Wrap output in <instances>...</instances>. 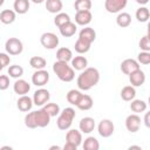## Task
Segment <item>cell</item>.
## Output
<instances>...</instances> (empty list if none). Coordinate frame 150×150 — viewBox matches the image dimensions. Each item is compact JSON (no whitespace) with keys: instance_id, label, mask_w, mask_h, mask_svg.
<instances>
[{"instance_id":"1","label":"cell","mask_w":150,"mask_h":150,"mask_svg":"<svg viewBox=\"0 0 150 150\" xmlns=\"http://www.w3.org/2000/svg\"><path fill=\"white\" fill-rule=\"evenodd\" d=\"M100 81V71L94 68H86L77 77V87L81 90H89Z\"/></svg>"},{"instance_id":"2","label":"cell","mask_w":150,"mask_h":150,"mask_svg":"<svg viewBox=\"0 0 150 150\" xmlns=\"http://www.w3.org/2000/svg\"><path fill=\"white\" fill-rule=\"evenodd\" d=\"M53 71L63 82H70L75 77L74 68L70 67V66H68V63L64 62V61H59L57 60L56 62H54V64H53Z\"/></svg>"},{"instance_id":"3","label":"cell","mask_w":150,"mask_h":150,"mask_svg":"<svg viewBox=\"0 0 150 150\" xmlns=\"http://www.w3.org/2000/svg\"><path fill=\"white\" fill-rule=\"evenodd\" d=\"M74 117H75V110L70 107L64 108L57 117V121H56L57 128L60 130H68L73 123Z\"/></svg>"},{"instance_id":"4","label":"cell","mask_w":150,"mask_h":150,"mask_svg":"<svg viewBox=\"0 0 150 150\" xmlns=\"http://www.w3.org/2000/svg\"><path fill=\"white\" fill-rule=\"evenodd\" d=\"M5 49L9 55H19L22 53L23 45L16 38H9L5 43Z\"/></svg>"},{"instance_id":"5","label":"cell","mask_w":150,"mask_h":150,"mask_svg":"<svg viewBox=\"0 0 150 150\" xmlns=\"http://www.w3.org/2000/svg\"><path fill=\"white\" fill-rule=\"evenodd\" d=\"M40 42L46 49H54L59 46V38L56 34H54L52 32H47L41 35Z\"/></svg>"},{"instance_id":"6","label":"cell","mask_w":150,"mask_h":150,"mask_svg":"<svg viewBox=\"0 0 150 150\" xmlns=\"http://www.w3.org/2000/svg\"><path fill=\"white\" fill-rule=\"evenodd\" d=\"M97 130H98L100 136H102V137L107 138V137H110V136L114 134L115 125H114V123H112L110 120L104 118V120H102V121L98 123Z\"/></svg>"},{"instance_id":"7","label":"cell","mask_w":150,"mask_h":150,"mask_svg":"<svg viewBox=\"0 0 150 150\" xmlns=\"http://www.w3.org/2000/svg\"><path fill=\"white\" fill-rule=\"evenodd\" d=\"M49 81V73L45 69H39L32 75V82L36 87H42Z\"/></svg>"},{"instance_id":"8","label":"cell","mask_w":150,"mask_h":150,"mask_svg":"<svg viewBox=\"0 0 150 150\" xmlns=\"http://www.w3.org/2000/svg\"><path fill=\"white\" fill-rule=\"evenodd\" d=\"M128 0H105L104 8L109 13H118L127 6Z\"/></svg>"},{"instance_id":"9","label":"cell","mask_w":150,"mask_h":150,"mask_svg":"<svg viewBox=\"0 0 150 150\" xmlns=\"http://www.w3.org/2000/svg\"><path fill=\"white\" fill-rule=\"evenodd\" d=\"M50 98V94L47 89H38L34 95H33V101H34V104L38 105V107H41V105H45L47 104V102L49 101Z\"/></svg>"},{"instance_id":"10","label":"cell","mask_w":150,"mask_h":150,"mask_svg":"<svg viewBox=\"0 0 150 150\" xmlns=\"http://www.w3.org/2000/svg\"><path fill=\"white\" fill-rule=\"evenodd\" d=\"M141 127V117L137 114H131L125 118V128L130 132H137Z\"/></svg>"},{"instance_id":"11","label":"cell","mask_w":150,"mask_h":150,"mask_svg":"<svg viewBox=\"0 0 150 150\" xmlns=\"http://www.w3.org/2000/svg\"><path fill=\"white\" fill-rule=\"evenodd\" d=\"M137 69H139V62L134 59H127L121 63V70L125 75H130Z\"/></svg>"},{"instance_id":"12","label":"cell","mask_w":150,"mask_h":150,"mask_svg":"<svg viewBox=\"0 0 150 150\" xmlns=\"http://www.w3.org/2000/svg\"><path fill=\"white\" fill-rule=\"evenodd\" d=\"M50 115L42 108L40 110H36L35 111V118H36V123H38V127L39 128H45L49 124L50 122Z\"/></svg>"},{"instance_id":"13","label":"cell","mask_w":150,"mask_h":150,"mask_svg":"<svg viewBox=\"0 0 150 150\" xmlns=\"http://www.w3.org/2000/svg\"><path fill=\"white\" fill-rule=\"evenodd\" d=\"M129 81L134 87H141L145 82V74L143 70L137 69L129 75Z\"/></svg>"},{"instance_id":"14","label":"cell","mask_w":150,"mask_h":150,"mask_svg":"<svg viewBox=\"0 0 150 150\" xmlns=\"http://www.w3.org/2000/svg\"><path fill=\"white\" fill-rule=\"evenodd\" d=\"M33 104H34V101H33L29 96H27V95H21V97H19V100H18V102H16L18 109H19L20 111H22V112L29 111V110L32 109Z\"/></svg>"},{"instance_id":"15","label":"cell","mask_w":150,"mask_h":150,"mask_svg":"<svg viewBox=\"0 0 150 150\" xmlns=\"http://www.w3.org/2000/svg\"><path fill=\"white\" fill-rule=\"evenodd\" d=\"M93 19L90 11H79L75 15V22L80 26H87Z\"/></svg>"},{"instance_id":"16","label":"cell","mask_w":150,"mask_h":150,"mask_svg":"<svg viewBox=\"0 0 150 150\" xmlns=\"http://www.w3.org/2000/svg\"><path fill=\"white\" fill-rule=\"evenodd\" d=\"M13 89L14 91L18 94V95H26L28 94V91L30 90V86L27 81L22 80V79H19L14 82L13 84Z\"/></svg>"},{"instance_id":"17","label":"cell","mask_w":150,"mask_h":150,"mask_svg":"<svg viewBox=\"0 0 150 150\" xmlns=\"http://www.w3.org/2000/svg\"><path fill=\"white\" fill-rule=\"evenodd\" d=\"M79 128L83 134H90L94 129H95V121L91 117H83L80 123H79Z\"/></svg>"},{"instance_id":"18","label":"cell","mask_w":150,"mask_h":150,"mask_svg":"<svg viewBox=\"0 0 150 150\" xmlns=\"http://www.w3.org/2000/svg\"><path fill=\"white\" fill-rule=\"evenodd\" d=\"M79 38L84 40V41H88L90 43H93L96 39V32L91 28V27H84L80 30L79 33Z\"/></svg>"},{"instance_id":"19","label":"cell","mask_w":150,"mask_h":150,"mask_svg":"<svg viewBox=\"0 0 150 150\" xmlns=\"http://www.w3.org/2000/svg\"><path fill=\"white\" fill-rule=\"evenodd\" d=\"M66 139H67V142H70V143H73V144L79 146L82 143V135H81V132L79 130L70 129L66 135Z\"/></svg>"},{"instance_id":"20","label":"cell","mask_w":150,"mask_h":150,"mask_svg":"<svg viewBox=\"0 0 150 150\" xmlns=\"http://www.w3.org/2000/svg\"><path fill=\"white\" fill-rule=\"evenodd\" d=\"M59 29H60V33H61L62 36L69 38V36H73L76 33V25L74 22L69 21V22L62 25L61 27H59Z\"/></svg>"},{"instance_id":"21","label":"cell","mask_w":150,"mask_h":150,"mask_svg":"<svg viewBox=\"0 0 150 150\" xmlns=\"http://www.w3.org/2000/svg\"><path fill=\"white\" fill-rule=\"evenodd\" d=\"M16 12L15 11H12V9H4L1 13H0V21L5 25H9V23H13L15 21V18H16Z\"/></svg>"},{"instance_id":"22","label":"cell","mask_w":150,"mask_h":150,"mask_svg":"<svg viewBox=\"0 0 150 150\" xmlns=\"http://www.w3.org/2000/svg\"><path fill=\"white\" fill-rule=\"evenodd\" d=\"M63 5L61 0H46V8L49 13L57 14L61 12Z\"/></svg>"},{"instance_id":"23","label":"cell","mask_w":150,"mask_h":150,"mask_svg":"<svg viewBox=\"0 0 150 150\" xmlns=\"http://www.w3.org/2000/svg\"><path fill=\"white\" fill-rule=\"evenodd\" d=\"M93 104H94L93 98L89 95L82 94V96H81V98H80V101H79V103H77L76 107L80 110H89V109L93 108Z\"/></svg>"},{"instance_id":"24","label":"cell","mask_w":150,"mask_h":150,"mask_svg":"<svg viewBox=\"0 0 150 150\" xmlns=\"http://www.w3.org/2000/svg\"><path fill=\"white\" fill-rule=\"evenodd\" d=\"M56 59L59 61H64V62H68V61H71L73 59V53L69 48H66V47H62V48H59L57 52H56Z\"/></svg>"},{"instance_id":"25","label":"cell","mask_w":150,"mask_h":150,"mask_svg":"<svg viewBox=\"0 0 150 150\" xmlns=\"http://www.w3.org/2000/svg\"><path fill=\"white\" fill-rule=\"evenodd\" d=\"M88 66V60L84 56H75L71 59V67L75 70H84Z\"/></svg>"},{"instance_id":"26","label":"cell","mask_w":150,"mask_h":150,"mask_svg":"<svg viewBox=\"0 0 150 150\" xmlns=\"http://www.w3.org/2000/svg\"><path fill=\"white\" fill-rule=\"evenodd\" d=\"M13 7L18 14H25L29 9V0H15Z\"/></svg>"},{"instance_id":"27","label":"cell","mask_w":150,"mask_h":150,"mask_svg":"<svg viewBox=\"0 0 150 150\" xmlns=\"http://www.w3.org/2000/svg\"><path fill=\"white\" fill-rule=\"evenodd\" d=\"M136 96V90L134 86H125L121 90V97L124 101H132Z\"/></svg>"},{"instance_id":"28","label":"cell","mask_w":150,"mask_h":150,"mask_svg":"<svg viewBox=\"0 0 150 150\" xmlns=\"http://www.w3.org/2000/svg\"><path fill=\"white\" fill-rule=\"evenodd\" d=\"M116 22H117V25H118L120 27L125 28V27L130 26V23H131V16H130L129 13L122 12V13H120V14L117 15V18H116Z\"/></svg>"},{"instance_id":"29","label":"cell","mask_w":150,"mask_h":150,"mask_svg":"<svg viewBox=\"0 0 150 150\" xmlns=\"http://www.w3.org/2000/svg\"><path fill=\"white\" fill-rule=\"evenodd\" d=\"M90 46H91L90 42L84 41V40H82V39L79 38L77 41L75 42L74 48H75V50H76L79 54H84V53H87V52L90 49Z\"/></svg>"},{"instance_id":"30","label":"cell","mask_w":150,"mask_h":150,"mask_svg":"<svg viewBox=\"0 0 150 150\" xmlns=\"http://www.w3.org/2000/svg\"><path fill=\"white\" fill-rule=\"evenodd\" d=\"M82 146H83L84 150H98L100 149V143L95 137L89 136L84 139Z\"/></svg>"},{"instance_id":"31","label":"cell","mask_w":150,"mask_h":150,"mask_svg":"<svg viewBox=\"0 0 150 150\" xmlns=\"http://www.w3.org/2000/svg\"><path fill=\"white\" fill-rule=\"evenodd\" d=\"M29 64H30V67H33L36 70L45 69V67L47 64V61H46V59H43L41 56H33L29 60Z\"/></svg>"},{"instance_id":"32","label":"cell","mask_w":150,"mask_h":150,"mask_svg":"<svg viewBox=\"0 0 150 150\" xmlns=\"http://www.w3.org/2000/svg\"><path fill=\"white\" fill-rule=\"evenodd\" d=\"M81 96H82V93H81L80 90L71 89V90H69L68 94H67V101H68L70 104H73V105H77V103H79Z\"/></svg>"},{"instance_id":"33","label":"cell","mask_w":150,"mask_h":150,"mask_svg":"<svg viewBox=\"0 0 150 150\" xmlns=\"http://www.w3.org/2000/svg\"><path fill=\"white\" fill-rule=\"evenodd\" d=\"M130 109L134 112H143L146 109V103L142 100H132L130 103Z\"/></svg>"},{"instance_id":"34","label":"cell","mask_w":150,"mask_h":150,"mask_svg":"<svg viewBox=\"0 0 150 150\" xmlns=\"http://www.w3.org/2000/svg\"><path fill=\"white\" fill-rule=\"evenodd\" d=\"M136 19L139 21V22H145L150 19V11L149 8L146 7H139L137 11H136Z\"/></svg>"},{"instance_id":"35","label":"cell","mask_w":150,"mask_h":150,"mask_svg":"<svg viewBox=\"0 0 150 150\" xmlns=\"http://www.w3.org/2000/svg\"><path fill=\"white\" fill-rule=\"evenodd\" d=\"M8 75L14 79H19L23 75V68L18 64H13L8 67Z\"/></svg>"},{"instance_id":"36","label":"cell","mask_w":150,"mask_h":150,"mask_svg":"<svg viewBox=\"0 0 150 150\" xmlns=\"http://www.w3.org/2000/svg\"><path fill=\"white\" fill-rule=\"evenodd\" d=\"M25 124L27 128L29 129H35L38 128V123H36V118H35V111L28 112L25 116Z\"/></svg>"},{"instance_id":"37","label":"cell","mask_w":150,"mask_h":150,"mask_svg":"<svg viewBox=\"0 0 150 150\" xmlns=\"http://www.w3.org/2000/svg\"><path fill=\"white\" fill-rule=\"evenodd\" d=\"M74 7L76 12L79 11H89L91 8V0H75Z\"/></svg>"},{"instance_id":"38","label":"cell","mask_w":150,"mask_h":150,"mask_svg":"<svg viewBox=\"0 0 150 150\" xmlns=\"http://www.w3.org/2000/svg\"><path fill=\"white\" fill-rule=\"evenodd\" d=\"M69 21H70L69 15H68L67 13H62V12L57 13L56 16L54 18V23H55L57 27H61L62 25H64V23H67V22H69Z\"/></svg>"},{"instance_id":"39","label":"cell","mask_w":150,"mask_h":150,"mask_svg":"<svg viewBox=\"0 0 150 150\" xmlns=\"http://www.w3.org/2000/svg\"><path fill=\"white\" fill-rule=\"evenodd\" d=\"M43 109L52 116V117H55L56 115H60V107L59 104L56 103H47L43 105Z\"/></svg>"},{"instance_id":"40","label":"cell","mask_w":150,"mask_h":150,"mask_svg":"<svg viewBox=\"0 0 150 150\" xmlns=\"http://www.w3.org/2000/svg\"><path fill=\"white\" fill-rule=\"evenodd\" d=\"M139 48L144 52H150V35H144L141 40H139V43H138Z\"/></svg>"},{"instance_id":"41","label":"cell","mask_w":150,"mask_h":150,"mask_svg":"<svg viewBox=\"0 0 150 150\" xmlns=\"http://www.w3.org/2000/svg\"><path fill=\"white\" fill-rule=\"evenodd\" d=\"M137 61L142 64H150V52H144L142 50L137 55Z\"/></svg>"},{"instance_id":"42","label":"cell","mask_w":150,"mask_h":150,"mask_svg":"<svg viewBox=\"0 0 150 150\" xmlns=\"http://www.w3.org/2000/svg\"><path fill=\"white\" fill-rule=\"evenodd\" d=\"M11 62V57L6 53H0V69L6 68Z\"/></svg>"},{"instance_id":"43","label":"cell","mask_w":150,"mask_h":150,"mask_svg":"<svg viewBox=\"0 0 150 150\" xmlns=\"http://www.w3.org/2000/svg\"><path fill=\"white\" fill-rule=\"evenodd\" d=\"M9 87V77L7 75H1L0 76V89L6 90Z\"/></svg>"},{"instance_id":"44","label":"cell","mask_w":150,"mask_h":150,"mask_svg":"<svg viewBox=\"0 0 150 150\" xmlns=\"http://www.w3.org/2000/svg\"><path fill=\"white\" fill-rule=\"evenodd\" d=\"M63 149L64 150H76L77 149V145L70 143V142H66V144L63 145Z\"/></svg>"},{"instance_id":"45","label":"cell","mask_w":150,"mask_h":150,"mask_svg":"<svg viewBox=\"0 0 150 150\" xmlns=\"http://www.w3.org/2000/svg\"><path fill=\"white\" fill-rule=\"evenodd\" d=\"M143 121H144V124H145V127L150 129V110H149L148 112H145Z\"/></svg>"},{"instance_id":"46","label":"cell","mask_w":150,"mask_h":150,"mask_svg":"<svg viewBox=\"0 0 150 150\" xmlns=\"http://www.w3.org/2000/svg\"><path fill=\"white\" fill-rule=\"evenodd\" d=\"M137 4H139V5H145V4H148L149 2V0H135Z\"/></svg>"},{"instance_id":"47","label":"cell","mask_w":150,"mask_h":150,"mask_svg":"<svg viewBox=\"0 0 150 150\" xmlns=\"http://www.w3.org/2000/svg\"><path fill=\"white\" fill-rule=\"evenodd\" d=\"M129 149H130V150H131V149H138V150H141V146H139V145H130Z\"/></svg>"},{"instance_id":"48","label":"cell","mask_w":150,"mask_h":150,"mask_svg":"<svg viewBox=\"0 0 150 150\" xmlns=\"http://www.w3.org/2000/svg\"><path fill=\"white\" fill-rule=\"evenodd\" d=\"M49 149H50V150H54V149H56V150H60V149H61V148H60V146H59V145H53V146H50V148H49Z\"/></svg>"},{"instance_id":"49","label":"cell","mask_w":150,"mask_h":150,"mask_svg":"<svg viewBox=\"0 0 150 150\" xmlns=\"http://www.w3.org/2000/svg\"><path fill=\"white\" fill-rule=\"evenodd\" d=\"M32 2H34V4H41V2H43L45 0H30Z\"/></svg>"},{"instance_id":"50","label":"cell","mask_w":150,"mask_h":150,"mask_svg":"<svg viewBox=\"0 0 150 150\" xmlns=\"http://www.w3.org/2000/svg\"><path fill=\"white\" fill-rule=\"evenodd\" d=\"M7 149L12 150V148H11V146H2V148H1V150H7Z\"/></svg>"},{"instance_id":"51","label":"cell","mask_w":150,"mask_h":150,"mask_svg":"<svg viewBox=\"0 0 150 150\" xmlns=\"http://www.w3.org/2000/svg\"><path fill=\"white\" fill-rule=\"evenodd\" d=\"M148 35H150V21L148 22Z\"/></svg>"},{"instance_id":"52","label":"cell","mask_w":150,"mask_h":150,"mask_svg":"<svg viewBox=\"0 0 150 150\" xmlns=\"http://www.w3.org/2000/svg\"><path fill=\"white\" fill-rule=\"evenodd\" d=\"M148 103H149V105H150V96H149V98H148Z\"/></svg>"}]
</instances>
